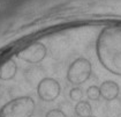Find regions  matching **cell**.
<instances>
[{"instance_id": "8", "label": "cell", "mask_w": 121, "mask_h": 117, "mask_svg": "<svg viewBox=\"0 0 121 117\" xmlns=\"http://www.w3.org/2000/svg\"><path fill=\"white\" fill-rule=\"evenodd\" d=\"M17 72V65L13 59H8L7 62L0 66V80H12Z\"/></svg>"}, {"instance_id": "5", "label": "cell", "mask_w": 121, "mask_h": 117, "mask_svg": "<svg viewBox=\"0 0 121 117\" xmlns=\"http://www.w3.org/2000/svg\"><path fill=\"white\" fill-rule=\"evenodd\" d=\"M60 83L53 78H44L37 85V95L44 102H53L60 95Z\"/></svg>"}, {"instance_id": "3", "label": "cell", "mask_w": 121, "mask_h": 117, "mask_svg": "<svg viewBox=\"0 0 121 117\" xmlns=\"http://www.w3.org/2000/svg\"><path fill=\"white\" fill-rule=\"evenodd\" d=\"M92 72L91 63L86 58H77L69 65L67 71V80L72 85L78 86L88 80Z\"/></svg>"}, {"instance_id": "12", "label": "cell", "mask_w": 121, "mask_h": 117, "mask_svg": "<svg viewBox=\"0 0 121 117\" xmlns=\"http://www.w3.org/2000/svg\"><path fill=\"white\" fill-rule=\"evenodd\" d=\"M45 117H67V115L61 109H51L46 112Z\"/></svg>"}, {"instance_id": "7", "label": "cell", "mask_w": 121, "mask_h": 117, "mask_svg": "<svg viewBox=\"0 0 121 117\" xmlns=\"http://www.w3.org/2000/svg\"><path fill=\"white\" fill-rule=\"evenodd\" d=\"M24 78L27 79V81L30 85H38L40 81L43 80L44 78H46V77H45L44 70L36 64V65L29 67V68H27L24 71Z\"/></svg>"}, {"instance_id": "2", "label": "cell", "mask_w": 121, "mask_h": 117, "mask_svg": "<svg viewBox=\"0 0 121 117\" xmlns=\"http://www.w3.org/2000/svg\"><path fill=\"white\" fill-rule=\"evenodd\" d=\"M36 104L30 96H20L6 102L0 108V117H31Z\"/></svg>"}, {"instance_id": "1", "label": "cell", "mask_w": 121, "mask_h": 117, "mask_svg": "<svg viewBox=\"0 0 121 117\" xmlns=\"http://www.w3.org/2000/svg\"><path fill=\"white\" fill-rule=\"evenodd\" d=\"M96 51L104 68L113 74L121 75V23L103 29L97 38Z\"/></svg>"}, {"instance_id": "4", "label": "cell", "mask_w": 121, "mask_h": 117, "mask_svg": "<svg viewBox=\"0 0 121 117\" xmlns=\"http://www.w3.org/2000/svg\"><path fill=\"white\" fill-rule=\"evenodd\" d=\"M46 46L40 42H35V43H31L30 45H28L27 48H23L22 50H20L16 54V57L21 60L36 65V64L40 63L46 57Z\"/></svg>"}, {"instance_id": "9", "label": "cell", "mask_w": 121, "mask_h": 117, "mask_svg": "<svg viewBox=\"0 0 121 117\" xmlns=\"http://www.w3.org/2000/svg\"><path fill=\"white\" fill-rule=\"evenodd\" d=\"M75 114L77 117H89L92 115V108L88 101H80L75 106Z\"/></svg>"}, {"instance_id": "10", "label": "cell", "mask_w": 121, "mask_h": 117, "mask_svg": "<svg viewBox=\"0 0 121 117\" xmlns=\"http://www.w3.org/2000/svg\"><path fill=\"white\" fill-rule=\"evenodd\" d=\"M86 98L91 101H97L100 98V89L97 86H90L86 89Z\"/></svg>"}, {"instance_id": "13", "label": "cell", "mask_w": 121, "mask_h": 117, "mask_svg": "<svg viewBox=\"0 0 121 117\" xmlns=\"http://www.w3.org/2000/svg\"><path fill=\"white\" fill-rule=\"evenodd\" d=\"M89 117H95V116H92V115H91V116H89Z\"/></svg>"}, {"instance_id": "6", "label": "cell", "mask_w": 121, "mask_h": 117, "mask_svg": "<svg viewBox=\"0 0 121 117\" xmlns=\"http://www.w3.org/2000/svg\"><path fill=\"white\" fill-rule=\"evenodd\" d=\"M100 96L106 101H113L119 96V93H120V88H119V85L117 82L112 80H106L104 81L100 87Z\"/></svg>"}, {"instance_id": "11", "label": "cell", "mask_w": 121, "mask_h": 117, "mask_svg": "<svg viewBox=\"0 0 121 117\" xmlns=\"http://www.w3.org/2000/svg\"><path fill=\"white\" fill-rule=\"evenodd\" d=\"M69 98L72 101H74V102H80V101H82L83 99V90L81 89L80 87H74V88H72V89L69 90Z\"/></svg>"}]
</instances>
